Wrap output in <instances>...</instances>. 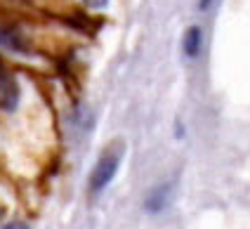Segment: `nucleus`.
Instances as JSON below:
<instances>
[{"instance_id":"f257e3e1","label":"nucleus","mask_w":250,"mask_h":229,"mask_svg":"<svg viewBox=\"0 0 250 229\" xmlns=\"http://www.w3.org/2000/svg\"><path fill=\"white\" fill-rule=\"evenodd\" d=\"M121 161H123V144L116 142L109 149H104V154L99 156V161L90 172V191L92 194H99L111 185L118 168H121Z\"/></svg>"},{"instance_id":"f03ea898","label":"nucleus","mask_w":250,"mask_h":229,"mask_svg":"<svg viewBox=\"0 0 250 229\" xmlns=\"http://www.w3.org/2000/svg\"><path fill=\"white\" fill-rule=\"evenodd\" d=\"M19 102H21L19 81L14 78V73L5 64H0V111L14 114L19 109Z\"/></svg>"},{"instance_id":"7ed1b4c3","label":"nucleus","mask_w":250,"mask_h":229,"mask_svg":"<svg viewBox=\"0 0 250 229\" xmlns=\"http://www.w3.org/2000/svg\"><path fill=\"white\" fill-rule=\"evenodd\" d=\"M0 47H5L10 52H28L31 50L24 31L14 24H0Z\"/></svg>"},{"instance_id":"20e7f679","label":"nucleus","mask_w":250,"mask_h":229,"mask_svg":"<svg viewBox=\"0 0 250 229\" xmlns=\"http://www.w3.org/2000/svg\"><path fill=\"white\" fill-rule=\"evenodd\" d=\"M170 196H172V187L170 185L153 187L151 191H149V196H146V201H144V208H146L149 213H161L167 203H170Z\"/></svg>"},{"instance_id":"39448f33","label":"nucleus","mask_w":250,"mask_h":229,"mask_svg":"<svg viewBox=\"0 0 250 229\" xmlns=\"http://www.w3.org/2000/svg\"><path fill=\"white\" fill-rule=\"evenodd\" d=\"M201 45H203V31H201V26H189L187 33H184V41H182L184 55L189 59H196L201 55Z\"/></svg>"},{"instance_id":"423d86ee","label":"nucleus","mask_w":250,"mask_h":229,"mask_svg":"<svg viewBox=\"0 0 250 229\" xmlns=\"http://www.w3.org/2000/svg\"><path fill=\"white\" fill-rule=\"evenodd\" d=\"M87 7H92V10H102V7H106L109 5V0H83Z\"/></svg>"},{"instance_id":"0eeeda50","label":"nucleus","mask_w":250,"mask_h":229,"mask_svg":"<svg viewBox=\"0 0 250 229\" xmlns=\"http://www.w3.org/2000/svg\"><path fill=\"white\" fill-rule=\"evenodd\" d=\"M215 2H217V0H198V10H201V12H206V10H210Z\"/></svg>"},{"instance_id":"6e6552de","label":"nucleus","mask_w":250,"mask_h":229,"mask_svg":"<svg viewBox=\"0 0 250 229\" xmlns=\"http://www.w3.org/2000/svg\"><path fill=\"white\" fill-rule=\"evenodd\" d=\"M2 229H28V227L24 225V222H7Z\"/></svg>"},{"instance_id":"1a4fd4ad","label":"nucleus","mask_w":250,"mask_h":229,"mask_svg":"<svg viewBox=\"0 0 250 229\" xmlns=\"http://www.w3.org/2000/svg\"><path fill=\"white\" fill-rule=\"evenodd\" d=\"M0 217H2V208H0Z\"/></svg>"}]
</instances>
